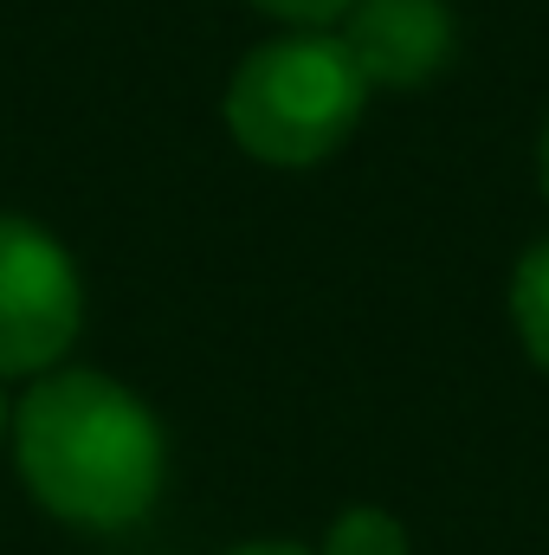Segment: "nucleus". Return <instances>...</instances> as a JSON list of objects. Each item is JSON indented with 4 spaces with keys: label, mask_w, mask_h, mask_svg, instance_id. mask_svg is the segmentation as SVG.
Returning <instances> with one entry per match:
<instances>
[{
    "label": "nucleus",
    "mask_w": 549,
    "mask_h": 555,
    "mask_svg": "<svg viewBox=\"0 0 549 555\" xmlns=\"http://www.w3.org/2000/svg\"><path fill=\"white\" fill-rule=\"evenodd\" d=\"M13 465L72 530H130L168 478L162 420L98 369H52L13 408Z\"/></svg>",
    "instance_id": "f257e3e1"
},
{
    "label": "nucleus",
    "mask_w": 549,
    "mask_h": 555,
    "mask_svg": "<svg viewBox=\"0 0 549 555\" xmlns=\"http://www.w3.org/2000/svg\"><path fill=\"white\" fill-rule=\"evenodd\" d=\"M369 78L336 33H284L240 59L227 85V130L253 162L310 168L362 124Z\"/></svg>",
    "instance_id": "f03ea898"
},
{
    "label": "nucleus",
    "mask_w": 549,
    "mask_h": 555,
    "mask_svg": "<svg viewBox=\"0 0 549 555\" xmlns=\"http://www.w3.org/2000/svg\"><path fill=\"white\" fill-rule=\"evenodd\" d=\"M85 323V284L72 253L20 220L0 214V382L7 375H46L78 343Z\"/></svg>",
    "instance_id": "7ed1b4c3"
},
{
    "label": "nucleus",
    "mask_w": 549,
    "mask_h": 555,
    "mask_svg": "<svg viewBox=\"0 0 549 555\" xmlns=\"http://www.w3.org/2000/svg\"><path fill=\"white\" fill-rule=\"evenodd\" d=\"M369 78V91H413L452 59V7L446 0H356L336 33Z\"/></svg>",
    "instance_id": "20e7f679"
},
{
    "label": "nucleus",
    "mask_w": 549,
    "mask_h": 555,
    "mask_svg": "<svg viewBox=\"0 0 549 555\" xmlns=\"http://www.w3.org/2000/svg\"><path fill=\"white\" fill-rule=\"evenodd\" d=\"M511 323H518V343L531 349V362L549 369V240H537L511 272Z\"/></svg>",
    "instance_id": "39448f33"
},
{
    "label": "nucleus",
    "mask_w": 549,
    "mask_h": 555,
    "mask_svg": "<svg viewBox=\"0 0 549 555\" xmlns=\"http://www.w3.org/2000/svg\"><path fill=\"white\" fill-rule=\"evenodd\" d=\"M317 555H408V530H401L388 511L356 504V511H343V517L330 524V537H323Z\"/></svg>",
    "instance_id": "423d86ee"
},
{
    "label": "nucleus",
    "mask_w": 549,
    "mask_h": 555,
    "mask_svg": "<svg viewBox=\"0 0 549 555\" xmlns=\"http://www.w3.org/2000/svg\"><path fill=\"white\" fill-rule=\"evenodd\" d=\"M259 13H272L284 26H297V33H323V26H336L356 0H253Z\"/></svg>",
    "instance_id": "0eeeda50"
},
{
    "label": "nucleus",
    "mask_w": 549,
    "mask_h": 555,
    "mask_svg": "<svg viewBox=\"0 0 549 555\" xmlns=\"http://www.w3.org/2000/svg\"><path fill=\"white\" fill-rule=\"evenodd\" d=\"M227 555H317V550H304V543H278V537H266V543H240V550H227Z\"/></svg>",
    "instance_id": "6e6552de"
},
{
    "label": "nucleus",
    "mask_w": 549,
    "mask_h": 555,
    "mask_svg": "<svg viewBox=\"0 0 549 555\" xmlns=\"http://www.w3.org/2000/svg\"><path fill=\"white\" fill-rule=\"evenodd\" d=\"M537 168H544V194H549V124H544V149H537Z\"/></svg>",
    "instance_id": "1a4fd4ad"
},
{
    "label": "nucleus",
    "mask_w": 549,
    "mask_h": 555,
    "mask_svg": "<svg viewBox=\"0 0 549 555\" xmlns=\"http://www.w3.org/2000/svg\"><path fill=\"white\" fill-rule=\"evenodd\" d=\"M7 420H13V414H7V401H0V433H7Z\"/></svg>",
    "instance_id": "9d476101"
}]
</instances>
